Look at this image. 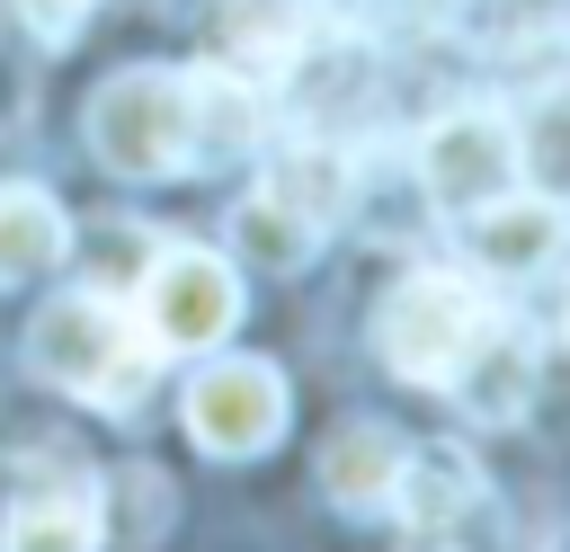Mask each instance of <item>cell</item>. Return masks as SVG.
I'll return each instance as SVG.
<instances>
[{
    "mask_svg": "<svg viewBox=\"0 0 570 552\" xmlns=\"http://www.w3.org/2000/svg\"><path fill=\"white\" fill-rule=\"evenodd\" d=\"M27 365H36V383H53V392H71V401L134 410V392H142L151 365H160V347L134 329V303H116V294H98V285H71V294H53V303L36 312Z\"/></svg>",
    "mask_w": 570,
    "mask_h": 552,
    "instance_id": "6da1fadb",
    "label": "cell"
},
{
    "mask_svg": "<svg viewBox=\"0 0 570 552\" xmlns=\"http://www.w3.org/2000/svg\"><path fill=\"white\" fill-rule=\"evenodd\" d=\"M490 294L472 276H445V267H410L383 303H374V356L401 374V383H436L472 356V338L490 329Z\"/></svg>",
    "mask_w": 570,
    "mask_h": 552,
    "instance_id": "7a4b0ae2",
    "label": "cell"
},
{
    "mask_svg": "<svg viewBox=\"0 0 570 552\" xmlns=\"http://www.w3.org/2000/svg\"><path fill=\"white\" fill-rule=\"evenodd\" d=\"M89 151L107 178H178L196 169L187 142V71H116L89 98Z\"/></svg>",
    "mask_w": 570,
    "mask_h": 552,
    "instance_id": "3957f363",
    "label": "cell"
},
{
    "mask_svg": "<svg viewBox=\"0 0 570 552\" xmlns=\"http://www.w3.org/2000/svg\"><path fill=\"white\" fill-rule=\"evenodd\" d=\"M232 321H240V276H232V258L187 249V240L160 249V258H142V276H134V329H142L160 356L223 347Z\"/></svg>",
    "mask_w": 570,
    "mask_h": 552,
    "instance_id": "277c9868",
    "label": "cell"
},
{
    "mask_svg": "<svg viewBox=\"0 0 570 552\" xmlns=\"http://www.w3.org/2000/svg\"><path fill=\"white\" fill-rule=\"evenodd\" d=\"M178 418H187L196 454H214V463H258V454L294 427V392H285V374H276L267 356H214V365L187 374Z\"/></svg>",
    "mask_w": 570,
    "mask_h": 552,
    "instance_id": "5b68a950",
    "label": "cell"
},
{
    "mask_svg": "<svg viewBox=\"0 0 570 552\" xmlns=\"http://www.w3.org/2000/svg\"><path fill=\"white\" fill-rule=\"evenodd\" d=\"M419 187L463 223L481 205H499L517 187V125L499 107H445L428 134H419Z\"/></svg>",
    "mask_w": 570,
    "mask_h": 552,
    "instance_id": "8992f818",
    "label": "cell"
},
{
    "mask_svg": "<svg viewBox=\"0 0 570 552\" xmlns=\"http://www.w3.org/2000/svg\"><path fill=\"white\" fill-rule=\"evenodd\" d=\"M561 240H570V214L552 205V196H499V205H481V214H463V249H472V267L481 276H543L552 258H561Z\"/></svg>",
    "mask_w": 570,
    "mask_h": 552,
    "instance_id": "52a82bcc",
    "label": "cell"
},
{
    "mask_svg": "<svg viewBox=\"0 0 570 552\" xmlns=\"http://www.w3.org/2000/svg\"><path fill=\"white\" fill-rule=\"evenodd\" d=\"M98 525H107V499L89 472H53V481H27L0 516V552H98Z\"/></svg>",
    "mask_w": 570,
    "mask_h": 552,
    "instance_id": "ba28073f",
    "label": "cell"
},
{
    "mask_svg": "<svg viewBox=\"0 0 570 552\" xmlns=\"http://www.w3.org/2000/svg\"><path fill=\"white\" fill-rule=\"evenodd\" d=\"M534 374H543V356H534V338L517 329V321H490L481 338H472V356L445 374V392L472 410V418H525V401H534Z\"/></svg>",
    "mask_w": 570,
    "mask_h": 552,
    "instance_id": "9c48e42d",
    "label": "cell"
},
{
    "mask_svg": "<svg viewBox=\"0 0 570 552\" xmlns=\"http://www.w3.org/2000/svg\"><path fill=\"white\" fill-rule=\"evenodd\" d=\"M401 454H410V436L383 427V418L330 427V445H321V490H330V507L383 516V507H392V481H401Z\"/></svg>",
    "mask_w": 570,
    "mask_h": 552,
    "instance_id": "30bf717a",
    "label": "cell"
},
{
    "mask_svg": "<svg viewBox=\"0 0 570 552\" xmlns=\"http://www.w3.org/2000/svg\"><path fill=\"white\" fill-rule=\"evenodd\" d=\"M258 134H267L258 89L232 62H196L187 71V142H196V160H240V151H258Z\"/></svg>",
    "mask_w": 570,
    "mask_h": 552,
    "instance_id": "8fae6325",
    "label": "cell"
},
{
    "mask_svg": "<svg viewBox=\"0 0 570 552\" xmlns=\"http://www.w3.org/2000/svg\"><path fill=\"white\" fill-rule=\"evenodd\" d=\"M392 507L419 525V534H445L463 507H481V463L463 454V445H410L401 454V481H392Z\"/></svg>",
    "mask_w": 570,
    "mask_h": 552,
    "instance_id": "7c38bea8",
    "label": "cell"
},
{
    "mask_svg": "<svg viewBox=\"0 0 570 552\" xmlns=\"http://www.w3.org/2000/svg\"><path fill=\"white\" fill-rule=\"evenodd\" d=\"M62 249H71V223H62V205L45 196V187H0V285H27V276H45V267H62Z\"/></svg>",
    "mask_w": 570,
    "mask_h": 552,
    "instance_id": "4fadbf2b",
    "label": "cell"
},
{
    "mask_svg": "<svg viewBox=\"0 0 570 552\" xmlns=\"http://www.w3.org/2000/svg\"><path fill=\"white\" fill-rule=\"evenodd\" d=\"M312 249H321V223L312 214H294L285 196H240L232 205V258H249V267H267V276H294V267H312Z\"/></svg>",
    "mask_w": 570,
    "mask_h": 552,
    "instance_id": "5bb4252c",
    "label": "cell"
},
{
    "mask_svg": "<svg viewBox=\"0 0 570 552\" xmlns=\"http://www.w3.org/2000/svg\"><path fill=\"white\" fill-rule=\"evenodd\" d=\"M347 187H356V169H347V151L338 142H294L276 169H267V196H285L294 214H312L321 231L347 214Z\"/></svg>",
    "mask_w": 570,
    "mask_h": 552,
    "instance_id": "9a60e30c",
    "label": "cell"
},
{
    "mask_svg": "<svg viewBox=\"0 0 570 552\" xmlns=\"http://www.w3.org/2000/svg\"><path fill=\"white\" fill-rule=\"evenodd\" d=\"M223 45L258 71H294L303 62V9L294 0H232L223 9Z\"/></svg>",
    "mask_w": 570,
    "mask_h": 552,
    "instance_id": "2e32d148",
    "label": "cell"
},
{
    "mask_svg": "<svg viewBox=\"0 0 570 552\" xmlns=\"http://www.w3.org/2000/svg\"><path fill=\"white\" fill-rule=\"evenodd\" d=\"M517 178H534V196H570V89H552L534 107V125L517 134Z\"/></svg>",
    "mask_w": 570,
    "mask_h": 552,
    "instance_id": "e0dca14e",
    "label": "cell"
},
{
    "mask_svg": "<svg viewBox=\"0 0 570 552\" xmlns=\"http://www.w3.org/2000/svg\"><path fill=\"white\" fill-rule=\"evenodd\" d=\"M9 9H18V27H27L36 45H71V36L89 27L98 0H9Z\"/></svg>",
    "mask_w": 570,
    "mask_h": 552,
    "instance_id": "ac0fdd59",
    "label": "cell"
}]
</instances>
